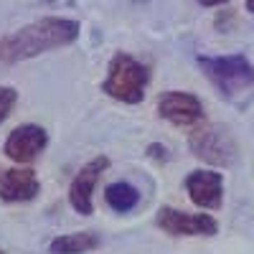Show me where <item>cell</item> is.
<instances>
[{"instance_id": "2", "label": "cell", "mask_w": 254, "mask_h": 254, "mask_svg": "<svg viewBox=\"0 0 254 254\" xmlns=\"http://www.w3.org/2000/svg\"><path fill=\"white\" fill-rule=\"evenodd\" d=\"M147 81H150V71H147L145 64L120 51L110 59L107 76L102 81V92L122 104H140L145 99Z\"/></svg>"}, {"instance_id": "1", "label": "cell", "mask_w": 254, "mask_h": 254, "mask_svg": "<svg viewBox=\"0 0 254 254\" xmlns=\"http://www.w3.org/2000/svg\"><path fill=\"white\" fill-rule=\"evenodd\" d=\"M79 23L71 18L49 15L33 20V23L18 28L0 38V61L3 64H18L33 56H41L54 49L71 46L79 38Z\"/></svg>"}, {"instance_id": "11", "label": "cell", "mask_w": 254, "mask_h": 254, "mask_svg": "<svg viewBox=\"0 0 254 254\" xmlns=\"http://www.w3.org/2000/svg\"><path fill=\"white\" fill-rule=\"evenodd\" d=\"M102 247V237L97 231H69L56 239H51V254H92Z\"/></svg>"}, {"instance_id": "14", "label": "cell", "mask_w": 254, "mask_h": 254, "mask_svg": "<svg viewBox=\"0 0 254 254\" xmlns=\"http://www.w3.org/2000/svg\"><path fill=\"white\" fill-rule=\"evenodd\" d=\"M147 155L155 160H168V147L165 145H150L147 147Z\"/></svg>"}, {"instance_id": "7", "label": "cell", "mask_w": 254, "mask_h": 254, "mask_svg": "<svg viewBox=\"0 0 254 254\" xmlns=\"http://www.w3.org/2000/svg\"><path fill=\"white\" fill-rule=\"evenodd\" d=\"M46 145H49V132L41 125L26 122V125H18L10 130V135L5 137V145H3V153L15 165H31L44 155Z\"/></svg>"}, {"instance_id": "10", "label": "cell", "mask_w": 254, "mask_h": 254, "mask_svg": "<svg viewBox=\"0 0 254 254\" xmlns=\"http://www.w3.org/2000/svg\"><path fill=\"white\" fill-rule=\"evenodd\" d=\"M38 193H41V181L33 168H28V165L0 168V201L28 203Z\"/></svg>"}, {"instance_id": "8", "label": "cell", "mask_w": 254, "mask_h": 254, "mask_svg": "<svg viewBox=\"0 0 254 254\" xmlns=\"http://www.w3.org/2000/svg\"><path fill=\"white\" fill-rule=\"evenodd\" d=\"M158 115L176 127H196L203 120V102L190 92L168 89L158 97Z\"/></svg>"}, {"instance_id": "5", "label": "cell", "mask_w": 254, "mask_h": 254, "mask_svg": "<svg viewBox=\"0 0 254 254\" xmlns=\"http://www.w3.org/2000/svg\"><path fill=\"white\" fill-rule=\"evenodd\" d=\"M155 226L171 237H216L219 221L211 214H190L176 206H160L155 214Z\"/></svg>"}, {"instance_id": "4", "label": "cell", "mask_w": 254, "mask_h": 254, "mask_svg": "<svg viewBox=\"0 0 254 254\" xmlns=\"http://www.w3.org/2000/svg\"><path fill=\"white\" fill-rule=\"evenodd\" d=\"M198 66L224 97H234L254 84V66L242 54L231 56H198Z\"/></svg>"}, {"instance_id": "15", "label": "cell", "mask_w": 254, "mask_h": 254, "mask_svg": "<svg viewBox=\"0 0 254 254\" xmlns=\"http://www.w3.org/2000/svg\"><path fill=\"white\" fill-rule=\"evenodd\" d=\"M198 3H201L203 8H216V5H224V3H229V0H198Z\"/></svg>"}, {"instance_id": "16", "label": "cell", "mask_w": 254, "mask_h": 254, "mask_svg": "<svg viewBox=\"0 0 254 254\" xmlns=\"http://www.w3.org/2000/svg\"><path fill=\"white\" fill-rule=\"evenodd\" d=\"M247 10H249V13H254V0H247Z\"/></svg>"}, {"instance_id": "17", "label": "cell", "mask_w": 254, "mask_h": 254, "mask_svg": "<svg viewBox=\"0 0 254 254\" xmlns=\"http://www.w3.org/2000/svg\"><path fill=\"white\" fill-rule=\"evenodd\" d=\"M0 254H8V252H5V249H0Z\"/></svg>"}, {"instance_id": "12", "label": "cell", "mask_w": 254, "mask_h": 254, "mask_svg": "<svg viewBox=\"0 0 254 254\" xmlns=\"http://www.w3.org/2000/svg\"><path fill=\"white\" fill-rule=\"evenodd\" d=\"M104 203L117 214H130L140 203V190L127 181H115L104 188Z\"/></svg>"}, {"instance_id": "13", "label": "cell", "mask_w": 254, "mask_h": 254, "mask_svg": "<svg viewBox=\"0 0 254 254\" xmlns=\"http://www.w3.org/2000/svg\"><path fill=\"white\" fill-rule=\"evenodd\" d=\"M18 99H20V94H18L15 87H8V84H3V87H0V125H3V122L13 115Z\"/></svg>"}, {"instance_id": "6", "label": "cell", "mask_w": 254, "mask_h": 254, "mask_svg": "<svg viewBox=\"0 0 254 254\" xmlns=\"http://www.w3.org/2000/svg\"><path fill=\"white\" fill-rule=\"evenodd\" d=\"M110 168V158L107 155H97L92 160H87L76 176L69 183V206L76 211L79 216H92L94 214V188L102 178V173Z\"/></svg>"}, {"instance_id": "9", "label": "cell", "mask_w": 254, "mask_h": 254, "mask_svg": "<svg viewBox=\"0 0 254 254\" xmlns=\"http://www.w3.org/2000/svg\"><path fill=\"white\" fill-rule=\"evenodd\" d=\"M190 203L203 211H216L224 203V173L219 171H190L183 181Z\"/></svg>"}, {"instance_id": "3", "label": "cell", "mask_w": 254, "mask_h": 254, "mask_svg": "<svg viewBox=\"0 0 254 254\" xmlns=\"http://www.w3.org/2000/svg\"><path fill=\"white\" fill-rule=\"evenodd\" d=\"M188 147L198 160L208 165H219V168L234 165L239 155V145L234 135H231V130L219 122H203V125L198 122L188 135Z\"/></svg>"}]
</instances>
